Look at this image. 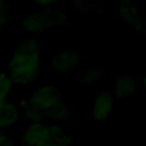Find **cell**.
I'll return each mask as SVG.
<instances>
[{
	"mask_svg": "<svg viewBox=\"0 0 146 146\" xmlns=\"http://www.w3.org/2000/svg\"><path fill=\"white\" fill-rule=\"evenodd\" d=\"M41 72V51L36 41L24 40L7 60L6 75L14 84L34 82Z\"/></svg>",
	"mask_w": 146,
	"mask_h": 146,
	"instance_id": "cell-1",
	"label": "cell"
},
{
	"mask_svg": "<svg viewBox=\"0 0 146 146\" xmlns=\"http://www.w3.org/2000/svg\"><path fill=\"white\" fill-rule=\"evenodd\" d=\"M74 6H75V9H76L78 11H80L81 14H87V13H89V11L97 10V8H96V7H98V6H99V3L94 5V3H87V2L78 1V2H75V3H74Z\"/></svg>",
	"mask_w": 146,
	"mask_h": 146,
	"instance_id": "cell-12",
	"label": "cell"
},
{
	"mask_svg": "<svg viewBox=\"0 0 146 146\" xmlns=\"http://www.w3.org/2000/svg\"><path fill=\"white\" fill-rule=\"evenodd\" d=\"M139 83H140V86H141L143 88L146 89V74H144V75L139 79Z\"/></svg>",
	"mask_w": 146,
	"mask_h": 146,
	"instance_id": "cell-14",
	"label": "cell"
},
{
	"mask_svg": "<svg viewBox=\"0 0 146 146\" xmlns=\"http://www.w3.org/2000/svg\"><path fill=\"white\" fill-rule=\"evenodd\" d=\"M10 23V7L6 2L0 1V32L3 31Z\"/></svg>",
	"mask_w": 146,
	"mask_h": 146,
	"instance_id": "cell-10",
	"label": "cell"
},
{
	"mask_svg": "<svg viewBox=\"0 0 146 146\" xmlns=\"http://www.w3.org/2000/svg\"><path fill=\"white\" fill-rule=\"evenodd\" d=\"M17 105L21 119L27 122H42L46 116L51 119L52 114L64 104L57 88L51 83H44L33 89Z\"/></svg>",
	"mask_w": 146,
	"mask_h": 146,
	"instance_id": "cell-2",
	"label": "cell"
},
{
	"mask_svg": "<svg viewBox=\"0 0 146 146\" xmlns=\"http://www.w3.org/2000/svg\"><path fill=\"white\" fill-rule=\"evenodd\" d=\"M35 5L38 6L39 9H41L42 11H46V10H50L52 6H56V2H54V1H38V2H35Z\"/></svg>",
	"mask_w": 146,
	"mask_h": 146,
	"instance_id": "cell-13",
	"label": "cell"
},
{
	"mask_svg": "<svg viewBox=\"0 0 146 146\" xmlns=\"http://www.w3.org/2000/svg\"><path fill=\"white\" fill-rule=\"evenodd\" d=\"M66 132L60 123L44 124L43 122H27L22 129V146H50L58 137Z\"/></svg>",
	"mask_w": 146,
	"mask_h": 146,
	"instance_id": "cell-3",
	"label": "cell"
},
{
	"mask_svg": "<svg viewBox=\"0 0 146 146\" xmlns=\"http://www.w3.org/2000/svg\"><path fill=\"white\" fill-rule=\"evenodd\" d=\"M54 25L51 11H38L35 14L25 15L23 18V29L29 33H39Z\"/></svg>",
	"mask_w": 146,
	"mask_h": 146,
	"instance_id": "cell-5",
	"label": "cell"
},
{
	"mask_svg": "<svg viewBox=\"0 0 146 146\" xmlns=\"http://www.w3.org/2000/svg\"><path fill=\"white\" fill-rule=\"evenodd\" d=\"M113 110V98L107 92H100L91 107V115L98 122H105L110 119Z\"/></svg>",
	"mask_w": 146,
	"mask_h": 146,
	"instance_id": "cell-7",
	"label": "cell"
},
{
	"mask_svg": "<svg viewBox=\"0 0 146 146\" xmlns=\"http://www.w3.org/2000/svg\"><path fill=\"white\" fill-rule=\"evenodd\" d=\"M50 11H51V17H52V21H54V25H67L68 24L67 15L62 8L50 10Z\"/></svg>",
	"mask_w": 146,
	"mask_h": 146,
	"instance_id": "cell-11",
	"label": "cell"
},
{
	"mask_svg": "<svg viewBox=\"0 0 146 146\" xmlns=\"http://www.w3.org/2000/svg\"><path fill=\"white\" fill-rule=\"evenodd\" d=\"M81 60V54L78 51H64L51 57V68L56 72H67L74 70Z\"/></svg>",
	"mask_w": 146,
	"mask_h": 146,
	"instance_id": "cell-6",
	"label": "cell"
},
{
	"mask_svg": "<svg viewBox=\"0 0 146 146\" xmlns=\"http://www.w3.org/2000/svg\"><path fill=\"white\" fill-rule=\"evenodd\" d=\"M137 81L135 78L129 75H123L114 84V90L117 97H128L136 92Z\"/></svg>",
	"mask_w": 146,
	"mask_h": 146,
	"instance_id": "cell-8",
	"label": "cell"
},
{
	"mask_svg": "<svg viewBox=\"0 0 146 146\" xmlns=\"http://www.w3.org/2000/svg\"><path fill=\"white\" fill-rule=\"evenodd\" d=\"M119 17L135 32H146V23L138 13V5L131 1H122L117 5Z\"/></svg>",
	"mask_w": 146,
	"mask_h": 146,
	"instance_id": "cell-4",
	"label": "cell"
},
{
	"mask_svg": "<svg viewBox=\"0 0 146 146\" xmlns=\"http://www.w3.org/2000/svg\"><path fill=\"white\" fill-rule=\"evenodd\" d=\"M106 75V72L104 70L94 67L88 70H82L79 74V80L82 83H92L98 80H102Z\"/></svg>",
	"mask_w": 146,
	"mask_h": 146,
	"instance_id": "cell-9",
	"label": "cell"
}]
</instances>
